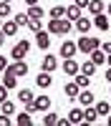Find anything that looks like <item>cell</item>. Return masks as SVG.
Wrapping results in <instances>:
<instances>
[{"instance_id":"obj_42","label":"cell","mask_w":111,"mask_h":126,"mask_svg":"<svg viewBox=\"0 0 111 126\" xmlns=\"http://www.w3.org/2000/svg\"><path fill=\"white\" fill-rule=\"evenodd\" d=\"M106 63H109V66H111V53H106Z\"/></svg>"},{"instance_id":"obj_45","label":"cell","mask_w":111,"mask_h":126,"mask_svg":"<svg viewBox=\"0 0 111 126\" xmlns=\"http://www.w3.org/2000/svg\"><path fill=\"white\" fill-rule=\"evenodd\" d=\"M0 28H3V18H0Z\"/></svg>"},{"instance_id":"obj_44","label":"cell","mask_w":111,"mask_h":126,"mask_svg":"<svg viewBox=\"0 0 111 126\" xmlns=\"http://www.w3.org/2000/svg\"><path fill=\"white\" fill-rule=\"evenodd\" d=\"M3 3H13V0H3Z\"/></svg>"},{"instance_id":"obj_30","label":"cell","mask_w":111,"mask_h":126,"mask_svg":"<svg viewBox=\"0 0 111 126\" xmlns=\"http://www.w3.org/2000/svg\"><path fill=\"white\" fill-rule=\"evenodd\" d=\"M13 20H15V23H18L20 28H28V23H30V15H28V13H15V18H13Z\"/></svg>"},{"instance_id":"obj_47","label":"cell","mask_w":111,"mask_h":126,"mask_svg":"<svg viewBox=\"0 0 111 126\" xmlns=\"http://www.w3.org/2000/svg\"><path fill=\"white\" fill-rule=\"evenodd\" d=\"M109 91H111V88H109Z\"/></svg>"},{"instance_id":"obj_10","label":"cell","mask_w":111,"mask_h":126,"mask_svg":"<svg viewBox=\"0 0 111 126\" xmlns=\"http://www.w3.org/2000/svg\"><path fill=\"white\" fill-rule=\"evenodd\" d=\"M8 73H15V76H28V63H25V61H15L13 66H8Z\"/></svg>"},{"instance_id":"obj_17","label":"cell","mask_w":111,"mask_h":126,"mask_svg":"<svg viewBox=\"0 0 111 126\" xmlns=\"http://www.w3.org/2000/svg\"><path fill=\"white\" fill-rule=\"evenodd\" d=\"M63 93H66V98H76L78 93H81V86H78L76 81H71V83H66V86H63Z\"/></svg>"},{"instance_id":"obj_18","label":"cell","mask_w":111,"mask_h":126,"mask_svg":"<svg viewBox=\"0 0 111 126\" xmlns=\"http://www.w3.org/2000/svg\"><path fill=\"white\" fill-rule=\"evenodd\" d=\"M91 61H94L96 66H104V63H106V50H104V48H96V50H91Z\"/></svg>"},{"instance_id":"obj_39","label":"cell","mask_w":111,"mask_h":126,"mask_svg":"<svg viewBox=\"0 0 111 126\" xmlns=\"http://www.w3.org/2000/svg\"><path fill=\"white\" fill-rule=\"evenodd\" d=\"M104 78H106V81H109V83H111V66H109V68H106V73H104Z\"/></svg>"},{"instance_id":"obj_4","label":"cell","mask_w":111,"mask_h":126,"mask_svg":"<svg viewBox=\"0 0 111 126\" xmlns=\"http://www.w3.org/2000/svg\"><path fill=\"white\" fill-rule=\"evenodd\" d=\"M63 58H73L78 53V43H73V40H66L63 38V43H61V50H58Z\"/></svg>"},{"instance_id":"obj_3","label":"cell","mask_w":111,"mask_h":126,"mask_svg":"<svg viewBox=\"0 0 111 126\" xmlns=\"http://www.w3.org/2000/svg\"><path fill=\"white\" fill-rule=\"evenodd\" d=\"M28 50H30V43L23 38V40H18V43L10 48V58H13V61H23L28 56Z\"/></svg>"},{"instance_id":"obj_24","label":"cell","mask_w":111,"mask_h":126,"mask_svg":"<svg viewBox=\"0 0 111 126\" xmlns=\"http://www.w3.org/2000/svg\"><path fill=\"white\" fill-rule=\"evenodd\" d=\"M3 86L15 88V86H18V76H15V73H8V71H5V76H3Z\"/></svg>"},{"instance_id":"obj_40","label":"cell","mask_w":111,"mask_h":126,"mask_svg":"<svg viewBox=\"0 0 111 126\" xmlns=\"http://www.w3.org/2000/svg\"><path fill=\"white\" fill-rule=\"evenodd\" d=\"M5 38H8V35L3 33V28H0V48H3V43H5Z\"/></svg>"},{"instance_id":"obj_9","label":"cell","mask_w":111,"mask_h":126,"mask_svg":"<svg viewBox=\"0 0 111 126\" xmlns=\"http://www.w3.org/2000/svg\"><path fill=\"white\" fill-rule=\"evenodd\" d=\"M78 71H81V66L76 63V58H63V73L66 76H76Z\"/></svg>"},{"instance_id":"obj_38","label":"cell","mask_w":111,"mask_h":126,"mask_svg":"<svg viewBox=\"0 0 111 126\" xmlns=\"http://www.w3.org/2000/svg\"><path fill=\"white\" fill-rule=\"evenodd\" d=\"M101 48H104L106 53H111V40H106V43H101Z\"/></svg>"},{"instance_id":"obj_11","label":"cell","mask_w":111,"mask_h":126,"mask_svg":"<svg viewBox=\"0 0 111 126\" xmlns=\"http://www.w3.org/2000/svg\"><path fill=\"white\" fill-rule=\"evenodd\" d=\"M58 68V58L56 56H43V63H40V71H48V73H53Z\"/></svg>"},{"instance_id":"obj_15","label":"cell","mask_w":111,"mask_h":126,"mask_svg":"<svg viewBox=\"0 0 111 126\" xmlns=\"http://www.w3.org/2000/svg\"><path fill=\"white\" fill-rule=\"evenodd\" d=\"M68 119H71V124H73V126H81V124H83V109H71L68 111Z\"/></svg>"},{"instance_id":"obj_41","label":"cell","mask_w":111,"mask_h":126,"mask_svg":"<svg viewBox=\"0 0 111 126\" xmlns=\"http://www.w3.org/2000/svg\"><path fill=\"white\" fill-rule=\"evenodd\" d=\"M25 3H28V5H38V0H25Z\"/></svg>"},{"instance_id":"obj_27","label":"cell","mask_w":111,"mask_h":126,"mask_svg":"<svg viewBox=\"0 0 111 126\" xmlns=\"http://www.w3.org/2000/svg\"><path fill=\"white\" fill-rule=\"evenodd\" d=\"M28 15H30V18H43V15H48V13H46L40 5H28Z\"/></svg>"},{"instance_id":"obj_20","label":"cell","mask_w":111,"mask_h":126,"mask_svg":"<svg viewBox=\"0 0 111 126\" xmlns=\"http://www.w3.org/2000/svg\"><path fill=\"white\" fill-rule=\"evenodd\" d=\"M73 81L78 83L81 88H88V86H91V76H86V73H81V71H78L76 76H73Z\"/></svg>"},{"instance_id":"obj_34","label":"cell","mask_w":111,"mask_h":126,"mask_svg":"<svg viewBox=\"0 0 111 126\" xmlns=\"http://www.w3.org/2000/svg\"><path fill=\"white\" fill-rule=\"evenodd\" d=\"M8 86H3V83H0V103H3V101H8Z\"/></svg>"},{"instance_id":"obj_2","label":"cell","mask_w":111,"mask_h":126,"mask_svg":"<svg viewBox=\"0 0 111 126\" xmlns=\"http://www.w3.org/2000/svg\"><path fill=\"white\" fill-rule=\"evenodd\" d=\"M96 48H101V40L96 38V35H81L78 38V50H81V53H83V56H91V50H96Z\"/></svg>"},{"instance_id":"obj_19","label":"cell","mask_w":111,"mask_h":126,"mask_svg":"<svg viewBox=\"0 0 111 126\" xmlns=\"http://www.w3.org/2000/svg\"><path fill=\"white\" fill-rule=\"evenodd\" d=\"M18 28H20V25L15 23V20H3V33H5V35H15Z\"/></svg>"},{"instance_id":"obj_37","label":"cell","mask_w":111,"mask_h":126,"mask_svg":"<svg viewBox=\"0 0 111 126\" xmlns=\"http://www.w3.org/2000/svg\"><path fill=\"white\" fill-rule=\"evenodd\" d=\"M88 3H91V0H76V5H78V8H88Z\"/></svg>"},{"instance_id":"obj_32","label":"cell","mask_w":111,"mask_h":126,"mask_svg":"<svg viewBox=\"0 0 111 126\" xmlns=\"http://www.w3.org/2000/svg\"><path fill=\"white\" fill-rule=\"evenodd\" d=\"M28 28L33 30V33H38V30H43V18H30V23H28Z\"/></svg>"},{"instance_id":"obj_43","label":"cell","mask_w":111,"mask_h":126,"mask_svg":"<svg viewBox=\"0 0 111 126\" xmlns=\"http://www.w3.org/2000/svg\"><path fill=\"white\" fill-rule=\"evenodd\" d=\"M106 13H109V15H111V3H109V5H106Z\"/></svg>"},{"instance_id":"obj_36","label":"cell","mask_w":111,"mask_h":126,"mask_svg":"<svg viewBox=\"0 0 111 126\" xmlns=\"http://www.w3.org/2000/svg\"><path fill=\"white\" fill-rule=\"evenodd\" d=\"M0 126H10V119H8V113H0Z\"/></svg>"},{"instance_id":"obj_26","label":"cell","mask_w":111,"mask_h":126,"mask_svg":"<svg viewBox=\"0 0 111 126\" xmlns=\"http://www.w3.org/2000/svg\"><path fill=\"white\" fill-rule=\"evenodd\" d=\"M96 63L94 61H83V66H81V73H86V76H94V73H96Z\"/></svg>"},{"instance_id":"obj_21","label":"cell","mask_w":111,"mask_h":126,"mask_svg":"<svg viewBox=\"0 0 111 126\" xmlns=\"http://www.w3.org/2000/svg\"><path fill=\"white\" fill-rule=\"evenodd\" d=\"M88 13H91V15L104 13V0H91V3H88Z\"/></svg>"},{"instance_id":"obj_8","label":"cell","mask_w":111,"mask_h":126,"mask_svg":"<svg viewBox=\"0 0 111 126\" xmlns=\"http://www.w3.org/2000/svg\"><path fill=\"white\" fill-rule=\"evenodd\" d=\"M73 28L78 30V33H81V35H86V33H88V30H91V28H94V20H88V18H83V15H81V18L76 20V23H73Z\"/></svg>"},{"instance_id":"obj_12","label":"cell","mask_w":111,"mask_h":126,"mask_svg":"<svg viewBox=\"0 0 111 126\" xmlns=\"http://www.w3.org/2000/svg\"><path fill=\"white\" fill-rule=\"evenodd\" d=\"M94 28H98V30H106L111 28V23H109V15H104V13H98V15H94Z\"/></svg>"},{"instance_id":"obj_28","label":"cell","mask_w":111,"mask_h":126,"mask_svg":"<svg viewBox=\"0 0 111 126\" xmlns=\"http://www.w3.org/2000/svg\"><path fill=\"white\" fill-rule=\"evenodd\" d=\"M48 18H66V8L63 5H53L48 10Z\"/></svg>"},{"instance_id":"obj_46","label":"cell","mask_w":111,"mask_h":126,"mask_svg":"<svg viewBox=\"0 0 111 126\" xmlns=\"http://www.w3.org/2000/svg\"><path fill=\"white\" fill-rule=\"evenodd\" d=\"M109 126H111V116H109Z\"/></svg>"},{"instance_id":"obj_22","label":"cell","mask_w":111,"mask_h":126,"mask_svg":"<svg viewBox=\"0 0 111 126\" xmlns=\"http://www.w3.org/2000/svg\"><path fill=\"white\" fill-rule=\"evenodd\" d=\"M15 124H18V126H30V124H33V119H30V111L18 113V116H15Z\"/></svg>"},{"instance_id":"obj_31","label":"cell","mask_w":111,"mask_h":126,"mask_svg":"<svg viewBox=\"0 0 111 126\" xmlns=\"http://www.w3.org/2000/svg\"><path fill=\"white\" fill-rule=\"evenodd\" d=\"M0 113L13 116V113H15V103H13V101H3V103H0Z\"/></svg>"},{"instance_id":"obj_5","label":"cell","mask_w":111,"mask_h":126,"mask_svg":"<svg viewBox=\"0 0 111 126\" xmlns=\"http://www.w3.org/2000/svg\"><path fill=\"white\" fill-rule=\"evenodd\" d=\"M35 46H38L40 50H48V48H50V33H48V28L35 33Z\"/></svg>"},{"instance_id":"obj_23","label":"cell","mask_w":111,"mask_h":126,"mask_svg":"<svg viewBox=\"0 0 111 126\" xmlns=\"http://www.w3.org/2000/svg\"><path fill=\"white\" fill-rule=\"evenodd\" d=\"M58 113H53V111H46V116H43V126H58Z\"/></svg>"},{"instance_id":"obj_29","label":"cell","mask_w":111,"mask_h":126,"mask_svg":"<svg viewBox=\"0 0 111 126\" xmlns=\"http://www.w3.org/2000/svg\"><path fill=\"white\" fill-rule=\"evenodd\" d=\"M18 98H20V103H28V101H33L35 96H33V91H30V88H20V91H18Z\"/></svg>"},{"instance_id":"obj_7","label":"cell","mask_w":111,"mask_h":126,"mask_svg":"<svg viewBox=\"0 0 111 126\" xmlns=\"http://www.w3.org/2000/svg\"><path fill=\"white\" fill-rule=\"evenodd\" d=\"M76 101L81 103V106H94V103H96V98H94V93H91L88 88H81V93L76 96Z\"/></svg>"},{"instance_id":"obj_33","label":"cell","mask_w":111,"mask_h":126,"mask_svg":"<svg viewBox=\"0 0 111 126\" xmlns=\"http://www.w3.org/2000/svg\"><path fill=\"white\" fill-rule=\"evenodd\" d=\"M8 15H13V8H10V3L0 0V18H8Z\"/></svg>"},{"instance_id":"obj_13","label":"cell","mask_w":111,"mask_h":126,"mask_svg":"<svg viewBox=\"0 0 111 126\" xmlns=\"http://www.w3.org/2000/svg\"><path fill=\"white\" fill-rule=\"evenodd\" d=\"M33 103H35V111H40V113L50 111V98H48V96H35Z\"/></svg>"},{"instance_id":"obj_16","label":"cell","mask_w":111,"mask_h":126,"mask_svg":"<svg viewBox=\"0 0 111 126\" xmlns=\"http://www.w3.org/2000/svg\"><path fill=\"white\" fill-rule=\"evenodd\" d=\"M81 15H83V8H78L76 3H73V5H68V8H66V18H68V20H73V23H76V20H78Z\"/></svg>"},{"instance_id":"obj_1","label":"cell","mask_w":111,"mask_h":126,"mask_svg":"<svg viewBox=\"0 0 111 126\" xmlns=\"http://www.w3.org/2000/svg\"><path fill=\"white\" fill-rule=\"evenodd\" d=\"M71 30H73V20H68V18H50L48 20V33L50 35H68Z\"/></svg>"},{"instance_id":"obj_6","label":"cell","mask_w":111,"mask_h":126,"mask_svg":"<svg viewBox=\"0 0 111 126\" xmlns=\"http://www.w3.org/2000/svg\"><path fill=\"white\" fill-rule=\"evenodd\" d=\"M35 86L38 88H50V86H53V76H50L48 71H40L35 76Z\"/></svg>"},{"instance_id":"obj_35","label":"cell","mask_w":111,"mask_h":126,"mask_svg":"<svg viewBox=\"0 0 111 126\" xmlns=\"http://www.w3.org/2000/svg\"><path fill=\"white\" fill-rule=\"evenodd\" d=\"M8 66H10L8 58H5V56H0V73H5V71H8Z\"/></svg>"},{"instance_id":"obj_14","label":"cell","mask_w":111,"mask_h":126,"mask_svg":"<svg viewBox=\"0 0 111 126\" xmlns=\"http://www.w3.org/2000/svg\"><path fill=\"white\" fill-rule=\"evenodd\" d=\"M96 119H98V111H96V106H83V124H96Z\"/></svg>"},{"instance_id":"obj_25","label":"cell","mask_w":111,"mask_h":126,"mask_svg":"<svg viewBox=\"0 0 111 126\" xmlns=\"http://www.w3.org/2000/svg\"><path fill=\"white\" fill-rule=\"evenodd\" d=\"M94 106H96V111H98V116H109V113H111V106H109V101H96Z\"/></svg>"}]
</instances>
